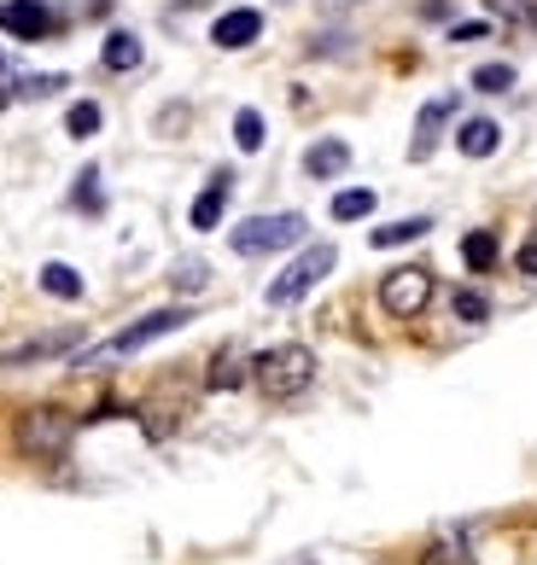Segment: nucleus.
<instances>
[{"mask_svg": "<svg viewBox=\"0 0 537 565\" xmlns=\"http://www.w3.org/2000/svg\"><path fill=\"white\" fill-rule=\"evenodd\" d=\"M252 380L263 396H275V403H293L298 391L316 385V355L304 344H281V350H263L252 362Z\"/></svg>", "mask_w": 537, "mask_h": 565, "instance_id": "f257e3e1", "label": "nucleus"}, {"mask_svg": "<svg viewBox=\"0 0 537 565\" xmlns=\"http://www.w3.org/2000/svg\"><path fill=\"white\" fill-rule=\"evenodd\" d=\"M334 263H339V250L327 245V239H316V245H304L298 257L286 263V268H281L275 280H268V291H263V298L275 303V309H293L298 298H309V291L322 286V275H334Z\"/></svg>", "mask_w": 537, "mask_h": 565, "instance_id": "f03ea898", "label": "nucleus"}, {"mask_svg": "<svg viewBox=\"0 0 537 565\" xmlns=\"http://www.w3.org/2000/svg\"><path fill=\"white\" fill-rule=\"evenodd\" d=\"M71 437H76V420L65 408H30V414H18V455H30V460H59L71 449Z\"/></svg>", "mask_w": 537, "mask_h": 565, "instance_id": "7ed1b4c3", "label": "nucleus"}, {"mask_svg": "<svg viewBox=\"0 0 537 565\" xmlns=\"http://www.w3.org/2000/svg\"><path fill=\"white\" fill-rule=\"evenodd\" d=\"M304 239V216L298 211H281V216H252V222H240L229 245L240 250V257H268V250H286V245H298Z\"/></svg>", "mask_w": 537, "mask_h": 565, "instance_id": "20e7f679", "label": "nucleus"}, {"mask_svg": "<svg viewBox=\"0 0 537 565\" xmlns=\"http://www.w3.org/2000/svg\"><path fill=\"white\" fill-rule=\"evenodd\" d=\"M427 303H432V268L427 263H403V268H391V275L380 280V309L386 316L415 321Z\"/></svg>", "mask_w": 537, "mask_h": 565, "instance_id": "39448f33", "label": "nucleus"}, {"mask_svg": "<svg viewBox=\"0 0 537 565\" xmlns=\"http://www.w3.org/2000/svg\"><path fill=\"white\" fill-rule=\"evenodd\" d=\"M188 321H193V309H181V303H176V309H152V316H140L135 327H123L99 355H135V350H147L152 339H170V332H181Z\"/></svg>", "mask_w": 537, "mask_h": 565, "instance_id": "423d86ee", "label": "nucleus"}, {"mask_svg": "<svg viewBox=\"0 0 537 565\" xmlns=\"http://www.w3.org/2000/svg\"><path fill=\"white\" fill-rule=\"evenodd\" d=\"M0 30L18 35V41H41V35L53 30L48 0H7V7H0Z\"/></svg>", "mask_w": 537, "mask_h": 565, "instance_id": "0eeeda50", "label": "nucleus"}, {"mask_svg": "<svg viewBox=\"0 0 537 565\" xmlns=\"http://www.w3.org/2000/svg\"><path fill=\"white\" fill-rule=\"evenodd\" d=\"M263 35V12L252 7H234V12H222L217 24H211V41L222 53H240V47H252V41Z\"/></svg>", "mask_w": 537, "mask_h": 565, "instance_id": "6e6552de", "label": "nucleus"}, {"mask_svg": "<svg viewBox=\"0 0 537 565\" xmlns=\"http://www.w3.org/2000/svg\"><path fill=\"white\" fill-rule=\"evenodd\" d=\"M450 117H456V99H427V106H421V117H415V140H409V158H415V163H427L432 158V146H439V129H444V122Z\"/></svg>", "mask_w": 537, "mask_h": 565, "instance_id": "1a4fd4ad", "label": "nucleus"}, {"mask_svg": "<svg viewBox=\"0 0 537 565\" xmlns=\"http://www.w3.org/2000/svg\"><path fill=\"white\" fill-rule=\"evenodd\" d=\"M71 344H76V332H41V339H24V344H7V350H0V367L48 362V355H65Z\"/></svg>", "mask_w": 537, "mask_h": 565, "instance_id": "9d476101", "label": "nucleus"}, {"mask_svg": "<svg viewBox=\"0 0 537 565\" xmlns=\"http://www.w3.org/2000/svg\"><path fill=\"white\" fill-rule=\"evenodd\" d=\"M229 193H234V175L229 170H217L211 175V186H204V193L193 199V227H199V234H211V227H222V211H229Z\"/></svg>", "mask_w": 537, "mask_h": 565, "instance_id": "9b49d317", "label": "nucleus"}, {"mask_svg": "<svg viewBox=\"0 0 537 565\" xmlns=\"http://www.w3.org/2000/svg\"><path fill=\"white\" fill-rule=\"evenodd\" d=\"M345 163H350V146L327 135V140H316V146L304 152V175H309V181H334V175H345Z\"/></svg>", "mask_w": 537, "mask_h": 565, "instance_id": "f8f14e48", "label": "nucleus"}, {"mask_svg": "<svg viewBox=\"0 0 537 565\" xmlns=\"http://www.w3.org/2000/svg\"><path fill=\"white\" fill-rule=\"evenodd\" d=\"M497 146H503V129L491 117H467L462 129H456V152L462 158H491Z\"/></svg>", "mask_w": 537, "mask_h": 565, "instance_id": "ddd939ff", "label": "nucleus"}, {"mask_svg": "<svg viewBox=\"0 0 537 565\" xmlns=\"http://www.w3.org/2000/svg\"><path fill=\"white\" fill-rule=\"evenodd\" d=\"M99 65H106V71H135L140 65V35H129V30H112L106 35V47H99Z\"/></svg>", "mask_w": 537, "mask_h": 565, "instance_id": "4468645a", "label": "nucleus"}, {"mask_svg": "<svg viewBox=\"0 0 537 565\" xmlns=\"http://www.w3.org/2000/svg\"><path fill=\"white\" fill-rule=\"evenodd\" d=\"M427 216H403V222H391V227H375V234H368V245L375 250H391V245H415V239H427Z\"/></svg>", "mask_w": 537, "mask_h": 565, "instance_id": "2eb2a0df", "label": "nucleus"}, {"mask_svg": "<svg viewBox=\"0 0 537 565\" xmlns=\"http://www.w3.org/2000/svg\"><path fill=\"white\" fill-rule=\"evenodd\" d=\"M41 291H48V298L76 303V298H82V275H76L71 263H48V268H41Z\"/></svg>", "mask_w": 537, "mask_h": 565, "instance_id": "dca6fc26", "label": "nucleus"}, {"mask_svg": "<svg viewBox=\"0 0 537 565\" xmlns=\"http://www.w3.org/2000/svg\"><path fill=\"white\" fill-rule=\"evenodd\" d=\"M462 263L473 268V275H491V268H497V234H467L462 239Z\"/></svg>", "mask_w": 537, "mask_h": 565, "instance_id": "f3484780", "label": "nucleus"}, {"mask_svg": "<svg viewBox=\"0 0 537 565\" xmlns=\"http://www.w3.org/2000/svg\"><path fill=\"white\" fill-rule=\"evenodd\" d=\"M263 140H268V129H263V111H234V146L240 152H263Z\"/></svg>", "mask_w": 537, "mask_h": 565, "instance_id": "a211bd4d", "label": "nucleus"}, {"mask_svg": "<svg viewBox=\"0 0 537 565\" xmlns=\"http://www.w3.org/2000/svg\"><path fill=\"white\" fill-rule=\"evenodd\" d=\"M362 216H375V193L368 186H345L334 199V222H362Z\"/></svg>", "mask_w": 537, "mask_h": 565, "instance_id": "6ab92c4d", "label": "nucleus"}, {"mask_svg": "<svg viewBox=\"0 0 537 565\" xmlns=\"http://www.w3.org/2000/svg\"><path fill=\"white\" fill-rule=\"evenodd\" d=\"M65 135L71 140H94L99 135V106H94V99H76V106L65 111Z\"/></svg>", "mask_w": 537, "mask_h": 565, "instance_id": "aec40b11", "label": "nucleus"}, {"mask_svg": "<svg viewBox=\"0 0 537 565\" xmlns=\"http://www.w3.org/2000/svg\"><path fill=\"white\" fill-rule=\"evenodd\" d=\"M245 355H234V350H222L217 355V367H211V391H229V385H245Z\"/></svg>", "mask_w": 537, "mask_h": 565, "instance_id": "412c9836", "label": "nucleus"}, {"mask_svg": "<svg viewBox=\"0 0 537 565\" xmlns=\"http://www.w3.org/2000/svg\"><path fill=\"white\" fill-rule=\"evenodd\" d=\"M450 309H456V321H467V327H480L485 316H491V303H485V291H473V286H462L456 298H450Z\"/></svg>", "mask_w": 537, "mask_h": 565, "instance_id": "4be33fe9", "label": "nucleus"}, {"mask_svg": "<svg viewBox=\"0 0 537 565\" xmlns=\"http://www.w3.org/2000/svg\"><path fill=\"white\" fill-rule=\"evenodd\" d=\"M473 88L480 94H508L514 88V65H480L473 71Z\"/></svg>", "mask_w": 537, "mask_h": 565, "instance_id": "5701e85b", "label": "nucleus"}, {"mask_svg": "<svg viewBox=\"0 0 537 565\" xmlns=\"http://www.w3.org/2000/svg\"><path fill=\"white\" fill-rule=\"evenodd\" d=\"M76 211H106V193H99V170L76 175Z\"/></svg>", "mask_w": 537, "mask_h": 565, "instance_id": "b1692460", "label": "nucleus"}, {"mask_svg": "<svg viewBox=\"0 0 537 565\" xmlns=\"http://www.w3.org/2000/svg\"><path fill=\"white\" fill-rule=\"evenodd\" d=\"M485 12L491 18H508V24H537L531 0H485Z\"/></svg>", "mask_w": 537, "mask_h": 565, "instance_id": "393cba45", "label": "nucleus"}, {"mask_svg": "<svg viewBox=\"0 0 537 565\" xmlns=\"http://www.w3.org/2000/svg\"><path fill=\"white\" fill-rule=\"evenodd\" d=\"M421 565H473V554L462 548V542H432V548L421 554Z\"/></svg>", "mask_w": 537, "mask_h": 565, "instance_id": "a878e982", "label": "nucleus"}, {"mask_svg": "<svg viewBox=\"0 0 537 565\" xmlns=\"http://www.w3.org/2000/svg\"><path fill=\"white\" fill-rule=\"evenodd\" d=\"M59 88H65V76H24V82H18V94H24V99H48Z\"/></svg>", "mask_w": 537, "mask_h": 565, "instance_id": "bb28decb", "label": "nucleus"}, {"mask_svg": "<svg viewBox=\"0 0 537 565\" xmlns=\"http://www.w3.org/2000/svg\"><path fill=\"white\" fill-rule=\"evenodd\" d=\"M204 280H211V268H204V263H181L176 268V291H199Z\"/></svg>", "mask_w": 537, "mask_h": 565, "instance_id": "cd10ccee", "label": "nucleus"}, {"mask_svg": "<svg viewBox=\"0 0 537 565\" xmlns=\"http://www.w3.org/2000/svg\"><path fill=\"white\" fill-rule=\"evenodd\" d=\"M514 263H520V275H526V280H537V234L520 245V257H514Z\"/></svg>", "mask_w": 537, "mask_h": 565, "instance_id": "c85d7f7f", "label": "nucleus"}, {"mask_svg": "<svg viewBox=\"0 0 537 565\" xmlns=\"http://www.w3.org/2000/svg\"><path fill=\"white\" fill-rule=\"evenodd\" d=\"M491 35V24H456L450 30V41H485Z\"/></svg>", "mask_w": 537, "mask_h": 565, "instance_id": "c756f323", "label": "nucleus"}, {"mask_svg": "<svg viewBox=\"0 0 537 565\" xmlns=\"http://www.w3.org/2000/svg\"><path fill=\"white\" fill-rule=\"evenodd\" d=\"M7 106H12V94H7V88H0V111H7Z\"/></svg>", "mask_w": 537, "mask_h": 565, "instance_id": "7c9ffc66", "label": "nucleus"}, {"mask_svg": "<svg viewBox=\"0 0 537 565\" xmlns=\"http://www.w3.org/2000/svg\"><path fill=\"white\" fill-rule=\"evenodd\" d=\"M0 71H7V53H0Z\"/></svg>", "mask_w": 537, "mask_h": 565, "instance_id": "2f4dec72", "label": "nucleus"}, {"mask_svg": "<svg viewBox=\"0 0 537 565\" xmlns=\"http://www.w3.org/2000/svg\"><path fill=\"white\" fill-rule=\"evenodd\" d=\"M531 222H537V216H531Z\"/></svg>", "mask_w": 537, "mask_h": 565, "instance_id": "473e14b6", "label": "nucleus"}]
</instances>
